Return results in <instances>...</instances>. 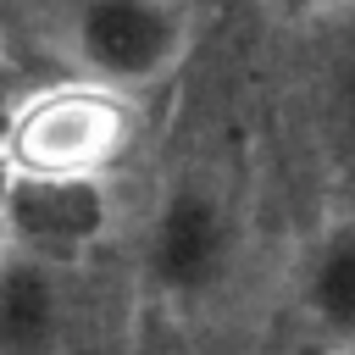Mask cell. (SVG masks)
<instances>
[{"label": "cell", "instance_id": "6da1fadb", "mask_svg": "<svg viewBox=\"0 0 355 355\" xmlns=\"http://www.w3.org/2000/svg\"><path fill=\"white\" fill-rule=\"evenodd\" d=\"M128 144L133 111L122 89H105L94 78L39 89L6 128V161L17 178H105V166Z\"/></svg>", "mask_w": 355, "mask_h": 355}, {"label": "cell", "instance_id": "52a82bcc", "mask_svg": "<svg viewBox=\"0 0 355 355\" xmlns=\"http://www.w3.org/2000/svg\"><path fill=\"white\" fill-rule=\"evenodd\" d=\"M333 44H327V67H322V94H327V116L333 133L355 150V6L333 11Z\"/></svg>", "mask_w": 355, "mask_h": 355}, {"label": "cell", "instance_id": "3957f363", "mask_svg": "<svg viewBox=\"0 0 355 355\" xmlns=\"http://www.w3.org/2000/svg\"><path fill=\"white\" fill-rule=\"evenodd\" d=\"M233 261V216L211 183H178L150 227V277L189 300L205 294Z\"/></svg>", "mask_w": 355, "mask_h": 355}, {"label": "cell", "instance_id": "ba28073f", "mask_svg": "<svg viewBox=\"0 0 355 355\" xmlns=\"http://www.w3.org/2000/svg\"><path fill=\"white\" fill-rule=\"evenodd\" d=\"M261 6H272L283 17H333V11H344L355 0H261Z\"/></svg>", "mask_w": 355, "mask_h": 355}, {"label": "cell", "instance_id": "5b68a950", "mask_svg": "<svg viewBox=\"0 0 355 355\" xmlns=\"http://www.w3.org/2000/svg\"><path fill=\"white\" fill-rule=\"evenodd\" d=\"M0 355H67V300L50 255H0Z\"/></svg>", "mask_w": 355, "mask_h": 355}, {"label": "cell", "instance_id": "277c9868", "mask_svg": "<svg viewBox=\"0 0 355 355\" xmlns=\"http://www.w3.org/2000/svg\"><path fill=\"white\" fill-rule=\"evenodd\" d=\"M6 216L33 255L78 250L105 227V189L100 178H11Z\"/></svg>", "mask_w": 355, "mask_h": 355}, {"label": "cell", "instance_id": "7a4b0ae2", "mask_svg": "<svg viewBox=\"0 0 355 355\" xmlns=\"http://www.w3.org/2000/svg\"><path fill=\"white\" fill-rule=\"evenodd\" d=\"M67 39L83 78L128 94L172 72L189 44V11L183 0H72Z\"/></svg>", "mask_w": 355, "mask_h": 355}, {"label": "cell", "instance_id": "8992f818", "mask_svg": "<svg viewBox=\"0 0 355 355\" xmlns=\"http://www.w3.org/2000/svg\"><path fill=\"white\" fill-rule=\"evenodd\" d=\"M305 311L338 344H355V216L327 227L305 261Z\"/></svg>", "mask_w": 355, "mask_h": 355}]
</instances>
